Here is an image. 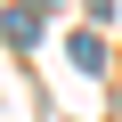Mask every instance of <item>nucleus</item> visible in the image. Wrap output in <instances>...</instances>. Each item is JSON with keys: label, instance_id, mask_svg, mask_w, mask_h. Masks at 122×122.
<instances>
[{"label": "nucleus", "instance_id": "obj_2", "mask_svg": "<svg viewBox=\"0 0 122 122\" xmlns=\"http://www.w3.org/2000/svg\"><path fill=\"white\" fill-rule=\"evenodd\" d=\"M0 33H8L16 49H33V41H41V16H33V8H8V16H0Z\"/></svg>", "mask_w": 122, "mask_h": 122}, {"label": "nucleus", "instance_id": "obj_1", "mask_svg": "<svg viewBox=\"0 0 122 122\" xmlns=\"http://www.w3.org/2000/svg\"><path fill=\"white\" fill-rule=\"evenodd\" d=\"M65 57H73L81 73H98V65H106V41H98V33H73V41H65Z\"/></svg>", "mask_w": 122, "mask_h": 122}]
</instances>
